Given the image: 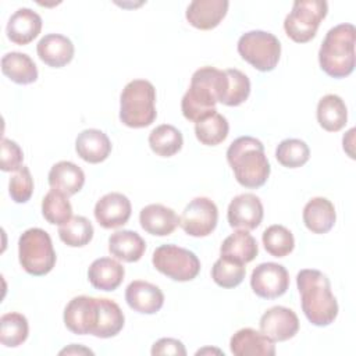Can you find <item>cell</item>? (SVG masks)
I'll return each mask as SVG.
<instances>
[{
  "label": "cell",
  "mask_w": 356,
  "mask_h": 356,
  "mask_svg": "<svg viewBox=\"0 0 356 356\" xmlns=\"http://www.w3.org/2000/svg\"><path fill=\"white\" fill-rule=\"evenodd\" d=\"M146 250L145 239L135 231H115L108 238V252L118 260L134 263L142 259Z\"/></svg>",
  "instance_id": "26"
},
{
  "label": "cell",
  "mask_w": 356,
  "mask_h": 356,
  "mask_svg": "<svg viewBox=\"0 0 356 356\" xmlns=\"http://www.w3.org/2000/svg\"><path fill=\"white\" fill-rule=\"evenodd\" d=\"M125 300L138 313L154 314L164 305V293L152 282L135 280L125 289Z\"/></svg>",
  "instance_id": "16"
},
{
  "label": "cell",
  "mask_w": 356,
  "mask_h": 356,
  "mask_svg": "<svg viewBox=\"0 0 356 356\" xmlns=\"http://www.w3.org/2000/svg\"><path fill=\"white\" fill-rule=\"evenodd\" d=\"M75 150L83 161L97 164L110 156L111 142L103 131L89 128L78 134L75 140Z\"/></svg>",
  "instance_id": "22"
},
{
  "label": "cell",
  "mask_w": 356,
  "mask_h": 356,
  "mask_svg": "<svg viewBox=\"0 0 356 356\" xmlns=\"http://www.w3.org/2000/svg\"><path fill=\"white\" fill-rule=\"evenodd\" d=\"M355 36L353 24L332 26L318 49L320 68L331 78H345L355 70Z\"/></svg>",
  "instance_id": "4"
},
{
  "label": "cell",
  "mask_w": 356,
  "mask_h": 356,
  "mask_svg": "<svg viewBox=\"0 0 356 356\" xmlns=\"http://www.w3.org/2000/svg\"><path fill=\"white\" fill-rule=\"evenodd\" d=\"M218 221V209L216 203L204 196L192 199L179 216L181 228L191 236L203 238L210 235Z\"/></svg>",
  "instance_id": "10"
},
{
  "label": "cell",
  "mask_w": 356,
  "mask_h": 356,
  "mask_svg": "<svg viewBox=\"0 0 356 356\" xmlns=\"http://www.w3.org/2000/svg\"><path fill=\"white\" fill-rule=\"evenodd\" d=\"M261 241L266 252L274 257H285L295 248V238L292 232L280 224H274L266 228Z\"/></svg>",
  "instance_id": "36"
},
{
  "label": "cell",
  "mask_w": 356,
  "mask_h": 356,
  "mask_svg": "<svg viewBox=\"0 0 356 356\" xmlns=\"http://www.w3.org/2000/svg\"><path fill=\"white\" fill-rule=\"evenodd\" d=\"M253 292L263 299L282 296L289 288V274L282 264L267 261L253 268L250 275Z\"/></svg>",
  "instance_id": "11"
},
{
  "label": "cell",
  "mask_w": 356,
  "mask_h": 356,
  "mask_svg": "<svg viewBox=\"0 0 356 356\" xmlns=\"http://www.w3.org/2000/svg\"><path fill=\"white\" fill-rule=\"evenodd\" d=\"M152 263L157 271L172 281L186 282L197 277L200 260L189 249L174 243L159 246L152 256Z\"/></svg>",
  "instance_id": "9"
},
{
  "label": "cell",
  "mask_w": 356,
  "mask_h": 356,
  "mask_svg": "<svg viewBox=\"0 0 356 356\" xmlns=\"http://www.w3.org/2000/svg\"><path fill=\"white\" fill-rule=\"evenodd\" d=\"M99 316V298L86 295L72 298L64 309V324L76 335L93 334Z\"/></svg>",
  "instance_id": "12"
},
{
  "label": "cell",
  "mask_w": 356,
  "mask_h": 356,
  "mask_svg": "<svg viewBox=\"0 0 356 356\" xmlns=\"http://www.w3.org/2000/svg\"><path fill=\"white\" fill-rule=\"evenodd\" d=\"M259 253V246L256 239L249 234V231L238 229L228 235L220 248V254L222 257L239 261L242 264L250 263Z\"/></svg>",
  "instance_id": "28"
},
{
  "label": "cell",
  "mask_w": 356,
  "mask_h": 356,
  "mask_svg": "<svg viewBox=\"0 0 356 356\" xmlns=\"http://www.w3.org/2000/svg\"><path fill=\"white\" fill-rule=\"evenodd\" d=\"M29 334L28 320L24 314L11 312L0 317V342L7 348L22 345Z\"/></svg>",
  "instance_id": "34"
},
{
  "label": "cell",
  "mask_w": 356,
  "mask_h": 356,
  "mask_svg": "<svg viewBox=\"0 0 356 356\" xmlns=\"http://www.w3.org/2000/svg\"><path fill=\"white\" fill-rule=\"evenodd\" d=\"M42 29V18L40 15L28 8H18L8 19L6 26L7 38L15 44H28L31 43Z\"/></svg>",
  "instance_id": "20"
},
{
  "label": "cell",
  "mask_w": 356,
  "mask_h": 356,
  "mask_svg": "<svg viewBox=\"0 0 356 356\" xmlns=\"http://www.w3.org/2000/svg\"><path fill=\"white\" fill-rule=\"evenodd\" d=\"M227 161L239 185L256 189L270 177V163L261 140L253 136H239L227 149Z\"/></svg>",
  "instance_id": "2"
},
{
  "label": "cell",
  "mask_w": 356,
  "mask_h": 356,
  "mask_svg": "<svg viewBox=\"0 0 356 356\" xmlns=\"http://www.w3.org/2000/svg\"><path fill=\"white\" fill-rule=\"evenodd\" d=\"M261 200L253 193H241L228 204L227 218L232 228L252 231L256 229L263 220Z\"/></svg>",
  "instance_id": "14"
},
{
  "label": "cell",
  "mask_w": 356,
  "mask_h": 356,
  "mask_svg": "<svg viewBox=\"0 0 356 356\" xmlns=\"http://www.w3.org/2000/svg\"><path fill=\"white\" fill-rule=\"evenodd\" d=\"M75 355V353H89V355H93V352L90 350V349H88V348H83L82 345H76V343H71L68 348H65V349H63V350H60V355Z\"/></svg>",
  "instance_id": "43"
},
{
  "label": "cell",
  "mask_w": 356,
  "mask_h": 356,
  "mask_svg": "<svg viewBox=\"0 0 356 356\" xmlns=\"http://www.w3.org/2000/svg\"><path fill=\"white\" fill-rule=\"evenodd\" d=\"M152 355H178V356H185L186 349L184 343L175 338H161L156 341L152 346Z\"/></svg>",
  "instance_id": "42"
},
{
  "label": "cell",
  "mask_w": 356,
  "mask_h": 356,
  "mask_svg": "<svg viewBox=\"0 0 356 356\" xmlns=\"http://www.w3.org/2000/svg\"><path fill=\"white\" fill-rule=\"evenodd\" d=\"M337 220L335 207L327 197H313L303 207V222L313 234L328 232Z\"/></svg>",
  "instance_id": "25"
},
{
  "label": "cell",
  "mask_w": 356,
  "mask_h": 356,
  "mask_svg": "<svg viewBox=\"0 0 356 356\" xmlns=\"http://www.w3.org/2000/svg\"><path fill=\"white\" fill-rule=\"evenodd\" d=\"M309 146L306 145V142L296 138H288L281 140L275 149L277 161L286 168L302 167L309 161Z\"/></svg>",
  "instance_id": "37"
},
{
  "label": "cell",
  "mask_w": 356,
  "mask_h": 356,
  "mask_svg": "<svg viewBox=\"0 0 356 356\" xmlns=\"http://www.w3.org/2000/svg\"><path fill=\"white\" fill-rule=\"evenodd\" d=\"M229 3L227 0H193L185 11L188 22L202 31L216 28L227 15Z\"/></svg>",
  "instance_id": "17"
},
{
  "label": "cell",
  "mask_w": 356,
  "mask_h": 356,
  "mask_svg": "<svg viewBox=\"0 0 356 356\" xmlns=\"http://www.w3.org/2000/svg\"><path fill=\"white\" fill-rule=\"evenodd\" d=\"M132 206L129 199L120 192H110L102 196L95 204L96 221L107 229L118 228L128 222Z\"/></svg>",
  "instance_id": "15"
},
{
  "label": "cell",
  "mask_w": 356,
  "mask_h": 356,
  "mask_svg": "<svg viewBox=\"0 0 356 356\" xmlns=\"http://www.w3.org/2000/svg\"><path fill=\"white\" fill-rule=\"evenodd\" d=\"M125 317L121 307L111 299L99 298V316L93 337L111 338L115 337L124 327Z\"/></svg>",
  "instance_id": "30"
},
{
  "label": "cell",
  "mask_w": 356,
  "mask_h": 356,
  "mask_svg": "<svg viewBox=\"0 0 356 356\" xmlns=\"http://www.w3.org/2000/svg\"><path fill=\"white\" fill-rule=\"evenodd\" d=\"M42 216L50 224L63 225L72 217V206L65 195L51 189L42 200Z\"/></svg>",
  "instance_id": "38"
},
{
  "label": "cell",
  "mask_w": 356,
  "mask_h": 356,
  "mask_svg": "<svg viewBox=\"0 0 356 356\" xmlns=\"http://www.w3.org/2000/svg\"><path fill=\"white\" fill-rule=\"evenodd\" d=\"M260 332L273 342H284L293 338L299 331V318L292 309L273 306L260 317Z\"/></svg>",
  "instance_id": "13"
},
{
  "label": "cell",
  "mask_w": 356,
  "mask_h": 356,
  "mask_svg": "<svg viewBox=\"0 0 356 356\" xmlns=\"http://www.w3.org/2000/svg\"><path fill=\"white\" fill-rule=\"evenodd\" d=\"M184 136L178 128L170 124H161L149 134L150 149L161 157H171L181 150Z\"/></svg>",
  "instance_id": "32"
},
{
  "label": "cell",
  "mask_w": 356,
  "mask_h": 356,
  "mask_svg": "<svg viewBox=\"0 0 356 356\" xmlns=\"http://www.w3.org/2000/svg\"><path fill=\"white\" fill-rule=\"evenodd\" d=\"M3 74L18 85H28L38 79V68L33 60L21 51L6 53L1 58Z\"/></svg>",
  "instance_id": "29"
},
{
  "label": "cell",
  "mask_w": 356,
  "mask_h": 356,
  "mask_svg": "<svg viewBox=\"0 0 356 356\" xmlns=\"http://www.w3.org/2000/svg\"><path fill=\"white\" fill-rule=\"evenodd\" d=\"M206 352H217V353H222L221 350H218V349H210V348H206V349H200V350H197L196 352V355H202V353H206Z\"/></svg>",
  "instance_id": "44"
},
{
  "label": "cell",
  "mask_w": 356,
  "mask_h": 356,
  "mask_svg": "<svg viewBox=\"0 0 356 356\" xmlns=\"http://www.w3.org/2000/svg\"><path fill=\"white\" fill-rule=\"evenodd\" d=\"M225 82V71L216 67H202L191 78L189 89L181 100V110L186 120L197 122L206 115L217 111Z\"/></svg>",
  "instance_id": "3"
},
{
  "label": "cell",
  "mask_w": 356,
  "mask_h": 356,
  "mask_svg": "<svg viewBox=\"0 0 356 356\" xmlns=\"http://www.w3.org/2000/svg\"><path fill=\"white\" fill-rule=\"evenodd\" d=\"M317 121L328 132L341 131L348 121V108L338 95H325L317 104Z\"/></svg>",
  "instance_id": "27"
},
{
  "label": "cell",
  "mask_w": 356,
  "mask_h": 356,
  "mask_svg": "<svg viewBox=\"0 0 356 356\" xmlns=\"http://www.w3.org/2000/svg\"><path fill=\"white\" fill-rule=\"evenodd\" d=\"M327 13L328 4L324 0H296L284 19V29L293 42L306 43L316 36Z\"/></svg>",
  "instance_id": "8"
},
{
  "label": "cell",
  "mask_w": 356,
  "mask_h": 356,
  "mask_svg": "<svg viewBox=\"0 0 356 356\" xmlns=\"http://www.w3.org/2000/svg\"><path fill=\"white\" fill-rule=\"evenodd\" d=\"M8 193L15 203H26L33 193V178L26 165H22L10 178Z\"/></svg>",
  "instance_id": "40"
},
{
  "label": "cell",
  "mask_w": 356,
  "mask_h": 356,
  "mask_svg": "<svg viewBox=\"0 0 356 356\" xmlns=\"http://www.w3.org/2000/svg\"><path fill=\"white\" fill-rule=\"evenodd\" d=\"M302 310L306 318L317 327H327L338 316V302L331 292L325 274L314 268H303L296 275Z\"/></svg>",
  "instance_id": "1"
},
{
  "label": "cell",
  "mask_w": 356,
  "mask_h": 356,
  "mask_svg": "<svg viewBox=\"0 0 356 356\" xmlns=\"http://www.w3.org/2000/svg\"><path fill=\"white\" fill-rule=\"evenodd\" d=\"M157 117L156 89L146 79L128 82L120 96V121L129 128H145Z\"/></svg>",
  "instance_id": "5"
},
{
  "label": "cell",
  "mask_w": 356,
  "mask_h": 356,
  "mask_svg": "<svg viewBox=\"0 0 356 356\" xmlns=\"http://www.w3.org/2000/svg\"><path fill=\"white\" fill-rule=\"evenodd\" d=\"M228 131L229 124L227 118L217 111L195 122L196 139L206 146H217L224 142L228 136Z\"/></svg>",
  "instance_id": "31"
},
{
  "label": "cell",
  "mask_w": 356,
  "mask_h": 356,
  "mask_svg": "<svg viewBox=\"0 0 356 356\" xmlns=\"http://www.w3.org/2000/svg\"><path fill=\"white\" fill-rule=\"evenodd\" d=\"M250 93V81L246 74L236 68L225 70V82L220 103L235 107L242 104Z\"/></svg>",
  "instance_id": "33"
},
{
  "label": "cell",
  "mask_w": 356,
  "mask_h": 356,
  "mask_svg": "<svg viewBox=\"0 0 356 356\" xmlns=\"http://www.w3.org/2000/svg\"><path fill=\"white\" fill-rule=\"evenodd\" d=\"M18 259L22 268L35 277L49 274L56 264L50 235L42 228H29L18 239Z\"/></svg>",
  "instance_id": "6"
},
{
  "label": "cell",
  "mask_w": 356,
  "mask_h": 356,
  "mask_svg": "<svg viewBox=\"0 0 356 356\" xmlns=\"http://www.w3.org/2000/svg\"><path fill=\"white\" fill-rule=\"evenodd\" d=\"M93 225L83 216H74L58 227L60 239L71 248H82L93 238Z\"/></svg>",
  "instance_id": "35"
},
{
  "label": "cell",
  "mask_w": 356,
  "mask_h": 356,
  "mask_svg": "<svg viewBox=\"0 0 356 356\" xmlns=\"http://www.w3.org/2000/svg\"><path fill=\"white\" fill-rule=\"evenodd\" d=\"M236 49L245 61L261 72L273 71L281 56L278 38L271 32L260 29L245 32L239 38Z\"/></svg>",
  "instance_id": "7"
},
{
  "label": "cell",
  "mask_w": 356,
  "mask_h": 356,
  "mask_svg": "<svg viewBox=\"0 0 356 356\" xmlns=\"http://www.w3.org/2000/svg\"><path fill=\"white\" fill-rule=\"evenodd\" d=\"M125 275V270L120 261L111 257H100L92 261L88 268V280L90 285L100 291L117 289Z\"/></svg>",
  "instance_id": "24"
},
{
  "label": "cell",
  "mask_w": 356,
  "mask_h": 356,
  "mask_svg": "<svg viewBox=\"0 0 356 356\" xmlns=\"http://www.w3.org/2000/svg\"><path fill=\"white\" fill-rule=\"evenodd\" d=\"M139 222L147 234L167 236L179 225V217L172 209L160 203H152L140 210Z\"/></svg>",
  "instance_id": "18"
},
{
  "label": "cell",
  "mask_w": 356,
  "mask_h": 356,
  "mask_svg": "<svg viewBox=\"0 0 356 356\" xmlns=\"http://www.w3.org/2000/svg\"><path fill=\"white\" fill-rule=\"evenodd\" d=\"M47 181L53 191H57L68 197L82 189L85 184V174L82 168L72 161L63 160L50 168Z\"/></svg>",
  "instance_id": "23"
},
{
  "label": "cell",
  "mask_w": 356,
  "mask_h": 356,
  "mask_svg": "<svg viewBox=\"0 0 356 356\" xmlns=\"http://www.w3.org/2000/svg\"><path fill=\"white\" fill-rule=\"evenodd\" d=\"M245 274V264L222 256H220L211 267V278L221 288L238 286L243 281Z\"/></svg>",
  "instance_id": "39"
},
{
  "label": "cell",
  "mask_w": 356,
  "mask_h": 356,
  "mask_svg": "<svg viewBox=\"0 0 356 356\" xmlns=\"http://www.w3.org/2000/svg\"><path fill=\"white\" fill-rule=\"evenodd\" d=\"M24 153L19 145L11 139L3 138L1 139V165L0 168L4 172L10 171H17L19 170L24 164Z\"/></svg>",
  "instance_id": "41"
},
{
  "label": "cell",
  "mask_w": 356,
  "mask_h": 356,
  "mask_svg": "<svg viewBox=\"0 0 356 356\" xmlns=\"http://www.w3.org/2000/svg\"><path fill=\"white\" fill-rule=\"evenodd\" d=\"M229 349L235 356H274L275 345L260 331L253 328L238 330L229 341Z\"/></svg>",
  "instance_id": "19"
},
{
  "label": "cell",
  "mask_w": 356,
  "mask_h": 356,
  "mask_svg": "<svg viewBox=\"0 0 356 356\" xmlns=\"http://www.w3.org/2000/svg\"><path fill=\"white\" fill-rule=\"evenodd\" d=\"M74 43L64 35L47 33L36 44L39 58L53 68H61L74 58Z\"/></svg>",
  "instance_id": "21"
}]
</instances>
